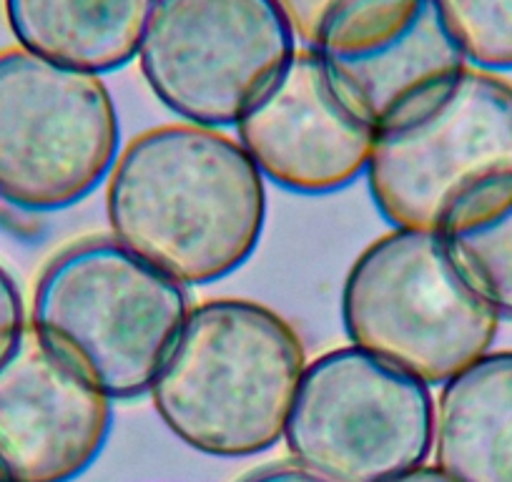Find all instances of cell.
<instances>
[{"mask_svg": "<svg viewBox=\"0 0 512 482\" xmlns=\"http://www.w3.org/2000/svg\"><path fill=\"white\" fill-rule=\"evenodd\" d=\"M113 239L184 287L244 267L267 221L264 176L234 136L196 124L144 131L108 174Z\"/></svg>", "mask_w": 512, "mask_h": 482, "instance_id": "1", "label": "cell"}, {"mask_svg": "<svg viewBox=\"0 0 512 482\" xmlns=\"http://www.w3.org/2000/svg\"><path fill=\"white\" fill-rule=\"evenodd\" d=\"M367 186L392 229L452 234L512 194V83L467 68L405 129L377 136Z\"/></svg>", "mask_w": 512, "mask_h": 482, "instance_id": "5", "label": "cell"}, {"mask_svg": "<svg viewBox=\"0 0 512 482\" xmlns=\"http://www.w3.org/2000/svg\"><path fill=\"white\" fill-rule=\"evenodd\" d=\"M427 0H279L299 48L337 56L387 41Z\"/></svg>", "mask_w": 512, "mask_h": 482, "instance_id": "14", "label": "cell"}, {"mask_svg": "<svg viewBox=\"0 0 512 482\" xmlns=\"http://www.w3.org/2000/svg\"><path fill=\"white\" fill-rule=\"evenodd\" d=\"M191 299L113 236L68 244L43 267L31 324L68 365L108 400L149 395Z\"/></svg>", "mask_w": 512, "mask_h": 482, "instance_id": "3", "label": "cell"}, {"mask_svg": "<svg viewBox=\"0 0 512 482\" xmlns=\"http://www.w3.org/2000/svg\"><path fill=\"white\" fill-rule=\"evenodd\" d=\"M0 482H3V480H0Z\"/></svg>", "mask_w": 512, "mask_h": 482, "instance_id": "20", "label": "cell"}, {"mask_svg": "<svg viewBox=\"0 0 512 482\" xmlns=\"http://www.w3.org/2000/svg\"><path fill=\"white\" fill-rule=\"evenodd\" d=\"M387 482H455V480H452V477H447L440 467L422 465V467H417V470L405 472V475H397Z\"/></svg>", "mask_w": 512, "mask_h": 482, "instance_id": "19", "label": "cell"}, {"mask_svg": "<svg viewBox=\"0 0 512 482\" xmlns=\"http://www.w3.org/2000/svg\"><path fill=\"white\" fill-rule=\"evenodd\" d=\"M432 455L455 482H512V349H490L440 387Z\"/></svg>", "mask_w": 512, "mask_h": 482, "instance_id": "12", "label": "cell"}, {"mask_svg": "<svg viewBox=\"0 0 512 482\" xmlns=\"http://www.w3.org/2000/svg\"><path fill=\"white\" fill-rule=\"evenodd\" d=\"M121 151L101 76L23 48L0 51V201L58 211L108 179Z\"/></svg>", "mask_w": 512, "mask_h": 482, "instance_id": "7", "label": "cell"}, {"mask_svg": "<svg viewBox=\"0 0 512 482\" xmlns=\"http://www.w3.org/2000/svg\"><path fill=\"white\" fill-rule=\"evenodd\" d=\"M500 322L445 236L430 231L392 229L374 239L342 287L349 342L430 387L490 352Z\"/></svg>", "mask_w": 512, "mask_h": 482, "instance_id": "4", "label": "cell"}, {"mask_svg": "<svg viewBox=\"0 0 512 482\" xmlns=\"http://www.w3.org/2000/svg\"><path fill=\"white\" fill-rule=\"evenodd\" d=\"M26 307L11 274L0 267V359L6 357L8 349L16 344L21 332L26 329Z\"/></svg>", "mask_w": 512, "mask_h": 482, "instance_id": "17", "label": "cell"}, {"mask_svg": "<svg viewBox=\"0 0 512 482\" xmlns=\"http://www.w3.org/2000/svg\"><path fill=\"white\" fill-rule=\"evenodd\" d=\"M322 61L342 101L377 136L427 116L470 68L432 0L387 41Z\"/></svg>", "mask_w": 512, "mask_h": 482, "instance_id": "11", "label": "cell"}, {"mask_svg": "<svg viewBox=\"0 0 512 482\" xmlns=\"http://www.w3.org/2000/svg\"><path fill=\"white\" fill-rule=\"evenodd\" d=\"M304 367L302 337L272 307L206 299L186 314L149 395L191 450L251 457L282 442Z\"/></svg>", "mask_w": 512, "mask_h": 482, "instance_id": "2", "label": "cell"}, {"mask_svg": "<svg viewBox=\"0 0 512 482\" xmlns=\"http://www.w3.org/2000/svg\"><path fill=\"white\" fill-rule=\"evenodd\" d=\"M264 179L294 194H332L367 174L377 134L342 101L322 56L299 48L236 121Z\"/></svg>", "mask_w": 512, "mask_h": 482, "instance_id": "10", "label": "cell"}, {"mask_svg": "<svg viewBox=\"0 0 512 482\" xmlns=\"http://www.w3.org/2000/svg\"><path fill=\"white\" fill-rule=\"evenodd\" d=\"M297 51L279 0H156L136 58L171 113L224 129L236 126Z\"/></svg>", "mask_w": 512, "mask_h": 482, "instance_id": "8", "label": "cell"}, {"mask_svg": "<svg viewBox=\"0 0 512 482\" xmlns=\"http://www.w3.org/2000/svg\"><path fill=\"white\" fill-rule=\"evenodd\" d=\"M113 400L31 324L0 359V480L73 482L103 452Z\"/></svg>", "mask_w": 512, "mask_h": 482, "instance_id": "9", "label": "cell"}, {"mask_svg": "<svg viewBox=\"0 0 512 482\" xmlns=\"http://www.w3.org/2000/svg\"><path fill=\"white\" fill-rule=\"evenodd\" d=\"M435 395L427 382L347 344L307 362L282 442L329 482H387L432 455Z\"/></svg>", "mask_w": 512, "mask_h": 482, "instance_id": "6", "label": "cell"}, {"mask_svg": "<svg viewBox=\"0 0 512 482\" xmlns=\"http://www.w3.org/2000/svg\"><path fill=\"white\" fill-rule=\"evenodd\" d=\"M239 482H329L324 477L314 475L307 467L297 465V462H277V465L259 467V470L249 472L241 477Z\"/></svg>", "mask_w": 512, "mask_h": 482, "instance_id": "18", "label": "cell"}, {"mask_svg": "<svg viewBox=\"0 0 512 482\" xmlns=\"http://www.w3.org/2000/svg\"><path fill=\"white\" fill-rule=\"evenodd\" d=\"M156 0H3L18 48L86 73L139 56Z\"/></svg>", "mask_w": 512, "mask_h": 482, "instance_id": "13", "label": "cell"}, {"mask_svg": "<svg viewBox=\"0 0 512 482\" xmlns=\"http://www.w3.org/2000/svg\"><path fill=\"white\" fill-rule=\"evenodd\" d=\"M437 16L477 71H512V0H432Z\"/></svg>", "mask_w": 512, "mask_h": 482, "instance_id": "16", "label": "cell"}, {"mask_svg": "<svg viewBox=\"0 0 512 482\" xmlns=\"http://www.w3.org/2000/svg\"><path fill=\"white\" fill-rule=\"evenodd\" d=\"M445 239L482 297L512 322V194Z\"/></svg>", "mask_w": 512, "mask_h": 482, "instance_id": "15", "label": "cell"}]
</instances>
